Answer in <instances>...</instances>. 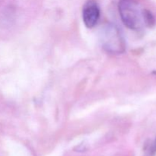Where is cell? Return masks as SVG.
Here are the masks:
<instances>
[{
    "label": "cell",
    "instance_id": "3",
    "mask_svg": "<svg viewBox=\"0 0 156 156\" xmlns=\"http://www.w3.org/2000/svg\"><path fill=\"white\" fill-rule=\"evenodd\" d=\"M83 21L86 27L91 28L98 23L100 17V9L97 3L94 1H88L85 3L82 12Z\"/></svg>",
    "mask_w": 156,
    "mask_h": 156
},
{
    "label": "cell",
    "instance_id": "2",
    "mask_svg": "<svg viewBox=\"0 0 156 156\" xmlns=\"http://www.w3.org/2000/svg\"><path fill=\"white\" fill-rule=\"evenodd\" d=\"M100 41L105 50L111 53H121L125 50V43L119 28L107 24L101 28Z\"/></svg>",
    "mask_w": 156,
    "mask_h": 156
},
{
    "label": "cell",
    "instance_id": "1",
    "mask_svg": "<svg viewBox=\"0 0 156 156\" xmlns=\"http://www.w3.org/2000/svg\"><path fill=\"white\" fill-rule=\"evenodd\" d=\"M119 10L123 24L131 30H140L145 24L152 22L151 14L130 0H122L119 5Z\"/></svg>",
    "mask_w": 156,
    "mask_h": 156
},
{
    "label": "cell",
    "instance_id": "4",
    "mask_svg": "<svg viewBox=\"0 0 156 156\" xmlns=\"http://www.w3.org/2000/svg\"><path fill=\"white\" fill-rule=\"evenodd\" d=\"M153 151H154V152H156V140H155V143H154Z\"/></svg>",
    "mask_w": 156,
    "mask_h": 156
}]
</instances>
